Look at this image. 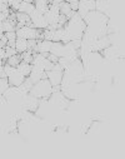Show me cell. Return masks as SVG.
Wrapping results in <instances>:
<instances>
[{
	"label": "cell",
	"instance_id": "10",
	"mask_svg": "<svg viewBox=\"0 0 125 159\" xmlns=\"http://www.w3.org/2000/svg\"><path fill=\"white\" fill-rule=\"evenodd\" d=\"M26 78L30 75V73H31V69H33V64H30V63H25V61H21L18 66H16Z\"/></svg>",
	"mask_w": 125,
	"mask_h": 159
},
{
	"label": "cell",
	"instance_id": "2",
	"mask_svg": "<svg viewBox=\"0 0 125 159\" xmlns=\"http://www.w3.org/2000/svg\"><path fill=\"white\" fill-rule=\"evenodd\" d=\"M8 79H9V82H10V84H11L13 87H20V85H23V84L25 83L26 76H25L18 68H15V69L13 70V73L8 76Z\"/></svg>",
	"mask_w": 125,
	"mask_h": 159
},
{
	"label": "cell",
	"instance_id": "15",
	"mask_svg": "<svg viewBox=\"0 0 125 159\" xmlns=\"http://www.w3.org/2000/svg\"><path fill=\"white\" fill-rule=\"evenodd\" d=\"M5 35H7V38L9 39V40H15V39L18 38L16 31H7V33H5Z\"/></svg>",
	"mask_w": 125,
	"mask_h": 159
},
{
	"label": "cell",
	"instance_id": "7",
	"mask_svg": "<svg viewBox=\"0 0 125 159\" xmlns=\"http://www.w3.org/2000/svg\"><path fill=\"white\" fill-rule=\"evenodd\" d=\"M50 54H54L58 58L64 57V43H61V42H53V47H51Z\"/></svg>",
	"mask_w": 125,
	"mask_h": 159
},
{
	"label": "cell",
	"instance_id": "17",
	"mask_svg": "<svg viewBox=\"0 0 125 159\" xmlns=\"http://www.w3.org/2000/svg\"><path fill=\"white\" fill-rule=\"evenodd\" d=\"M0 3H8V0H2V2Z\"/></svg>",
	"mask_w": 125,
	"mask_h": 159
},
{
	"label": "cell",
	"instance_id": "12",
	"mask_svg": "<svg viewBox=\"0 0 125 159\" xmlns=\"http://www.w3.org/2000/svg\"><path fill=\"white\" fill-rule=\"evenodd\" d=\"M21 61H23V59H21V54L13 55V57L8 58V60H7V63H8V64H10L11 66H15V68H16Z\"/></svg>",
	"mask_w": 125,
	"mask_h": 159
},
{
	"label": "cell",
	"instance_id": "5",
	"mask_svg": "<svg viewBox=\"0 0 125 159\" xmlns=\"http://www.w3.org/2000/svg\"><path fill=\"white\" fill-rule=\"evenodd\" d=\"M15 49L19 54H23L25 52L29 50V42L28 39H24V38H16L15 40Z\"/></svg>",
	"mask_w": 125,
	"mask_h": 159
},
{
	"label": "cell",
	"instance_id": "11",
	"mask_svg": "<svg viewBox=\"0 0 125 159\" xmlns=\"http://www.w3.org/2000/svg\"><path fill=\"white\" fill-rule=\"evenodd\" d=\"M10 87H11V84L8 78H0V93H2V95L5 94Z\"/></svg>",
	"mask_w": 125,
	"mask_h": 159
},
{
	"label": "cell",
	"instance_id": "14",
	"mask_svg": "<svg viewBox=\"0 0 125 159\" xmlns=\"http://www.w3.org/2000/svg\"><path fill=\"white\" fill-rule=\"evenodd\" d=\"M5 50H7V58H10V57H13V55L19 54L14 47H9V45H8V47L5 48Z\"/></svg>",
	"mask_w": 125,
	"mask_h": 159
},
{
	"label": "cell",
	"instance_id": "8",
	"mask_svg": "<svg viewBox=\"0 0 125 159\" xmlns=\"http://www.w3.org/2000/svg\"><path fill=\"white\" fill-rule=\"evenodd\" d=\"M34 4H35V8L41 14H45L49 10V8H50V2H49V0H35Z\"/></svg>",
	"mask_w": 125,
	"mask_h": 159
},
{
	"label": "cell",
	"instance_id": "1",
	"mask_svg": "<svg viewBox=\"0 0 125 159\" xmlns=\"http://www.w3.org/2000/svg\"><path fill=\"white\" fill-rule=\"evenodd\" d=\"M30 94L39 98V99H43V98L49 99L53 94V84L50 83V80L48 78H44L31 87Z\"/></svg>",
	"mask_w": 125,
	"mask_h": 159
},
{
	"label": "cell",
	"instance_id": "13",
	"mask_svg": "<svg viewBox=\"0 0 125 159\" xmlns=\"http://www.w3.org/2000/svg\"><path fill=\"white\" fill-rule=\"evenodd\" d=\"M9 43V39L7 38L5 33H0V48H7Z\"/></svg>",
	"mask_w": 125,
	"mask_h": 159
},
{
	"label": "cell",
	"instance_id": "6",
	"mask_svg": "<svg viewBox=\"0 0 125 159\" xmlns=\"http://www.w3.org/2000/svg\"><path fill=\"white\" fill-rule=\"evenodd\" d=\"M59 8H60V14H61V15H65L68 19H70V18L73 16V14L75 13V11L71 9L70 3H68V2L60 3V4H59Z\"/></svg>",
	"mask_w": 125,
	"mask_h": 159
},
{
	"label": "cell",
	"instance_id": "16",
	"mask_svg": "<svg viewBox=\"0 0 125 159\" xmlns=\"http://www.w3.org/2000/svg\"><path fill=\"white\" fill-rule=\"evenodd\" d=\"M68 3H70V4H74V3H79L80 0H66Z\"/></svg>",
	"mask_w": 125,
	"mask_h": 159
},
{
	"label": "cell",
	"instance_id": "4",
	"mask_svg": "<svg viewBox=\"0 0 125 159\" xmlns=\"http://www.w3.org/2000/svg\"><path fill=\"white\" fill-rule=\"evenodd\" d=\"M2 31L0 33H7V31H16V25L18 21L14 19H7L5 21H2Z\"/></svg>",
	"mask_w": 125,
	"mask_h": 159
},
{
	"label": "cell",
	"instance_id": "3",
	"mask_svg": "<svg viewBox=\"0 0 125 159\" xmlns=\"http://www.w3.org/2000/svg\"><path fill=\"white\" fill-rule=\"evenodd\" d=\"M53 47V42L47 40V39H38V44L34 50V53H41V54H49Z\"/></svg>",
	"mask_w": 125,
	"mask_h": 159
},
{
	"label": "cell",
	"instance_id": "9",
	"mask_svg": "<svg viewBox=\"0 0 125 159\" xmlns=\"http://www.w3.org/2000/svg\"><path fill=\"white\" fill-rule=\"evenodd\" d=\"M34 9H35V4H34V3H28V2H25V0H23L21 4H20V7H19V9H18V11L30 14Z\"/></svg>",
	"mask_w": 125,
	"mask_h": 159
}]
</instances>
